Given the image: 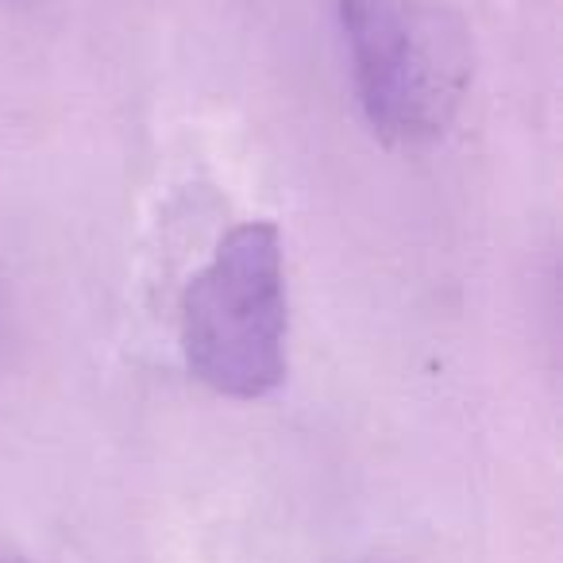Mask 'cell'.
I'll return each instance as SVG.
<instances>
[{
    "label": "cell",
    "mask_w": 563,
    "mask_h": 563,
    "mask_svg": "<svg viewBox=\"0 0 563 563\" xmlns=\"http://www.w3.org/2000/svg\"><path fill=\"white\" fill-rule=\"evenodd\" d=\"M355 97L390 147H429L467 101L475 51L444 0H340Z\"/></svg>",
    "instance_id": "cell-1"
},
{
    "label": "cell",
    "mask_w": 563,
    "mask_h": 563,
    "mask_svg": "<svg viewBox=\"0 0 563 563\" xmlns=\"http://www.w3.org/2000/svg\"><path fill=\"white\" fill-rule=\"evenodd\" d=\"M286 255L271 220H247L217 243L181 298L189 375L232 401L266 398L286 378Z\"/></svg>",
    "instance_id": "cell-2"
},
{
    "label": "cell",
    "mask_w": 563,
    "mask_h": 563,
    "mask_svg": "<svg viewBox=\"0 0 563 563\" xmlns=\"http://www.w3.org/2000/svg\"><path fill=\"white\" fill-rule=\"evenodd\" d=\"M0 563H32V560H27V555H20V552H12V548L0 544Z\"/></svg>",
    "instance_id": "cell-3"
}]
</instances>
